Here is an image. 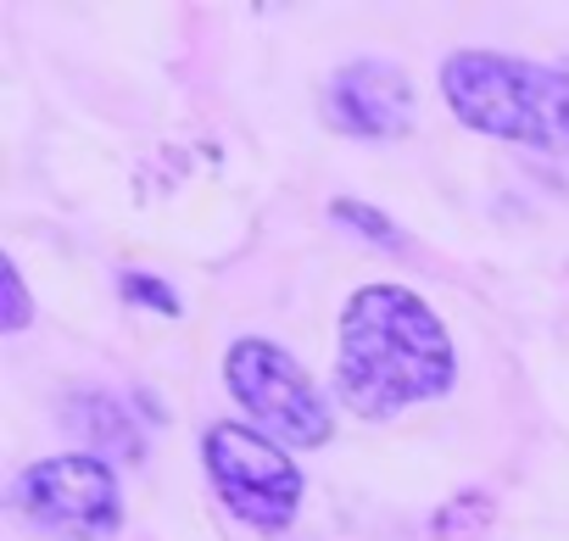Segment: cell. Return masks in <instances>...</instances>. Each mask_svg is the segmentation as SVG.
Returning <instances> with one entry per match:
<instances>
[{
	"label": "cell",
	"instance_id": "8",
	"mask_svg": "<svg viewBox=\"0 0 569 541\" xmlns=\"http://www.w3.org/2000/svg\"><path fill=\"white\" fill-rule=\"evenodd\" d=\"M330 212H336V223L363 229V240H375V246H386V251H397V246H402L397 223H391V218H380V212H375V207H363V201H336Z\"/></svg>",
	"mask_w": 569,
	"mask_h": 541
},
{
	"label": "cell",
	"instance_id": "6",
	"mask_svg": "<svg viewBox=\"0 0 569 541\" xmlns=\"http://www.w3.org/2000/svg\"><path fill=\"white\" fill-rule=\"evenodd\" d=\"M330 112L347 134H363V140H397L408 123H413V84L402 79V68L391 62H352L336 73L330 84Z\"/></svg>",
	"mask_w": 569,
	"mask_h": 541
},
{
	"label": "cell",
	"instance_id": "4",
	"mask_svg": "<svg viewBox=\"0 0 569 541\" xmlns=\"http://www.w3.org/2000/svg\"><path fill=\"white\" fill-rule=\"evenodd\" d=\"M207 469L223 491V502L262 530H279L302 502V474L268 435L246 424H212L207 430Z\"/></svg>",
	"mask_w": 569,
	"mask_h": 541
},
{
	"label": "cell",
	"instance_id": "1",
	"mask_svg": "<svg viewBox=\"0 0 569 541\" xmlns=\"http://www.w3.org/2000/svg\"><path fill=\"white\" fill-rule=\"evenodd\" d=\"M452 385V341L441 319L402 285H369L341 319V397L363 419L402 413L408 402Z\"/></svg>",
	"mask_w": 569,
	"mask_h": 541
},
{
	"label": "cell",
	"instance_id": "9",
	"mask_svg": "<svg viewBox=\"0 0 569 541\" xmlns=\"http://www.w3.org/2000/svg\"><path fill=\"white\" fill-rule=\"evenodd\" d=\"M0 291H7V330H29V297H23V280H18V262L0 268Z\"/></svg>",
	"mask_w": 569,
	"mask_h": 541
},
{
	"label": "cell",
	"instance_id": "2",
	"mask_svg": "<svg viewBox=\"0 0 569 541\" xmlns=\"http://www.w3.org/2000/svg\"><path fill=\"white\" fill-rule=\"evenodd\" d=\"M441 90L452 112L497 140L536 146L563 157L569 151V73L525 62V57H491V51H458L441 68Z\"/></svg>",
	"mask_w": 569,
	"mask_h": 541
},
{
	"label": "cell",
	"instance_id": "7",
	"mask_svg": "<svg viewBox=\"0 0 569 541\" xmlns=\"http://www.w3.org/2000/svg\"><path fill=\"white\" fill-rule=\"evenodd\" d=\"M73 430L90 435V447H134V430H129V413H118L107 397H90V402H73Z\"/></svg>",
	"mask_w": 569,
	"mask_h": 541
},
{
	"label": "cell",
	"instance_id": "5",
	"mask_svg": "<svg viewBox=\"0 0 569 541\" xmlns=\"http://www.w3.org/2000/svg\"><path fill=\"white\" fill-rule=\"evenodd\" d=\"M18 508L40 530H57V535H73V541H96V535H107L118 524V480L90 452L46 458V463L23 469Z\"/></svg>",
	"mask_w": 569,
	"mask_h": 541
},
{
	"label": "cell",
	"instance_id": "10",
	"mask_svg": "<svg viewBox=\"0 0 569 541\" xmlns=\"http://www.w3.org/2000/svg\"><path fill=\"white\" fill-rule=\"evenodd\" d=\"M123 297H129V302H151V308H162V313H179V297L162 291L151 274H123Z\"/></svg>",
	"mask_w": 569,
	"mask_h": 541
},
{
	"label": "cell",
	"instance_id": "3",
	"mask_svg": "<svg viewBox=\"0 0 569 541\" xmlns=\"http://www.w3.org/2000/svg\"><path fill=\"white\" fill-rule=\"evenodd\" d=\"M223 380H229L234 402L246 413H257L279 441H291V447H325L330 441V430H336L330 402L291 352H279L268 341H234Z\"/></svg>",
	"mask_w": 569,
	"mask_h": 541
}]
</instances>
